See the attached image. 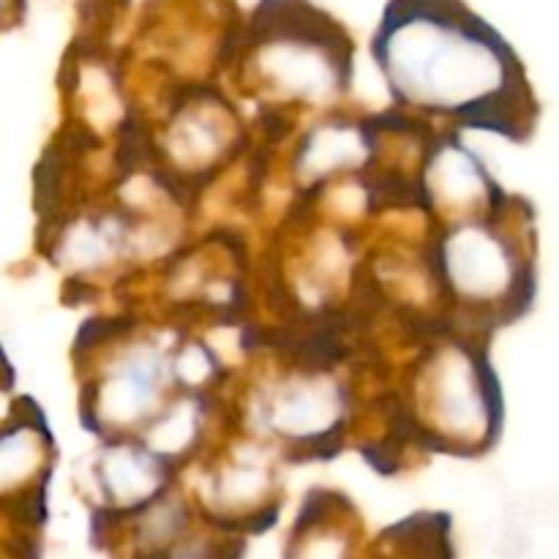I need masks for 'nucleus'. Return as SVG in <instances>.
Listing matches in <instances>:
<instances>
[{"label": "nucleus", "mask_w": 559, "mask_h": 559, "mask_svg": "<svg viewBox=\"0 0 559 559\" xmlns=\"http://www.w3.org/2000/svg\"><path fill=\"white\" fill-rule=\"evenodd\" d=\"M374 58L399 104L530 140L535 98L516 49L464 0H391Z\"/></svg>", "instance_id": "obj_1"}, {"label": "nucleus", "mask_w": 559, "mask_h": 559, "mask_svg": "<svg viewBox=\"0 0 559 559\" xmlns=\"http://www.w3.org/2000/svg\"><path fill=\"white\" fill-rule=\"evenodd\" d=\"M246 41L262 74L298 93L344 91L353 74V41L309 0H260Z\"/></svg>", "instance_id": "obj_2"}, {"label": "nucleus", "mask_w": 559, "mask_h": 559, "mask_svg": "<svg viewBox=\"0 0 559 559\" xmlns=\"http://www.w3.org/2000/svg\"><path fill=\"white\" fill-rule=\"evenodd\" d=\"M442 265H445L448 278L459 293L480 295L486 289L489 295H500L502 289H508L511 298L519 300L524 309L530 306V300L513 293L508 284L516 282L519 287L535 289L533 267H519L513 249H508L506 243L495 240L484 229H464V233L453 235L445 257H442Z\"/></svg>", "instance_id": "obj_3"}, {"label": "nucleus", "mask_w": 559, "mask_h": 559, "mask_svg": "<svg viewBox=\"0 0 559 559\" xmlns=\"http://www.w3.org/2000/svg\"><path fill=\"white\" fill-rule=\"evenodd\" d=\"M22 9H25V0H0V25L14 22V11L22 14Z\"/></svg>", "instance_id": "obj_4"}]
</instances>
